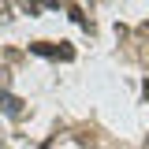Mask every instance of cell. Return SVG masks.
<instances>
[{"label":"cell","mask_w":149,"mask_h":149,"mask_svg":"<svg viewBox=\"0 0 149 149\" xmlns=\"http://www.w3.org/2000/svg\"><path fill=\"white\" fill-rule=\"evenodd\" d=\"M0 108L8 112V116H11V119H19V116H22V101H19V97H11V93H4V97H0Z\"/></svg>","instance_id":"obj_2"},{"label":"cell","mask_w":149,"mask_h":149,"mask_svg":"<svg viewBox=\"0 0 149 149\" xmlns=\"http://www.w3.org/2000/svg\"><path fill=\"white\" fill-rule=\"evenodd\" d=\"M37 56H56V60H74V49L71 45H49V41H34L30 45Z\"/></svg>","instance_id":"obj_1"},{"label":"cell","mask_w":149,"mask_h":149,"mask_svg":"<svg viewBox=\"0 0 149 149\" xmlns=\"http://www.w3.org/2000/svg\"><path fill=\"white\" fill-rule=\"evenodd\" d=\"M142 93H146V97H149V82H146V86H142Z\"/></svg>","instance_id":"obj_5"},{"label":"cell","mask_w":149,"mask_h":149,"mask_svg":"<svg viewBox=\"0 0 149 149\" xmlns=\"http://www.w3.org/2000/svg\"><path fill=\"white\" fill-rule=\"evenodd\" d=\"M11 86V74H8V67H0V90H8Z\"/></svg>","instance_id":"obj_4"},{"label":"cell","mask_w":149,"mask_h":149,"mask_svg":"<svg viewBox=\"0 0 149 149\" xmlns=\"http://www.w3.org/2000/svg\"><path fill=\"white\" fill-rule=\"evenodd\" d=\"M19 4H22V8H26L30 15H41V8H49L45 0H19Z\"/></svg>","instance_id":"obj_3"}]
</instances>
